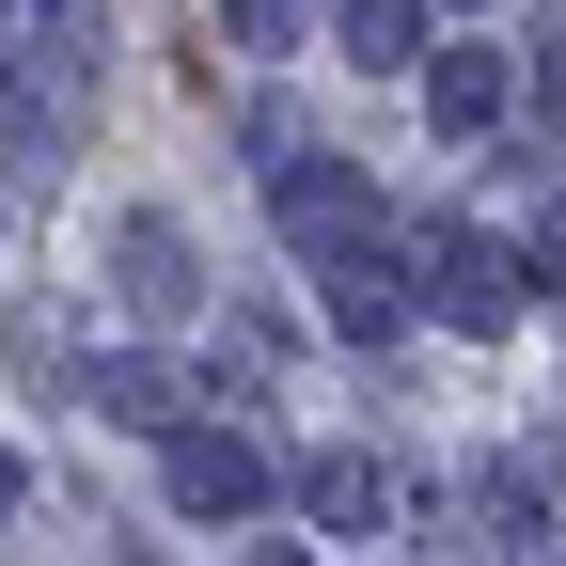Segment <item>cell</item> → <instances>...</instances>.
<instances>
[{"mask_svg": "<svg viewBox=\"0 0 566 566\" xmlns=\"http://www.w3.org/2000/svg\"><path fill=\"white\" fill-rule=\"evenodd\" d=\"M95 95V17H32L17 63H0V111H17V174H48V142H80Z\"/></svg>", "mask_w": 566, "mask_h": 566, "instance_id": "cell-1", "label": "cell"}, {"mask_svg": "<svg viewBox=\"0 0 566 566\" xmlns=\"http://www.w3.org/2000/svg\"><path fill=\"white\" fill-rule=\"evenodd\" d=\"M424 283H441L457 331H520V315L551 300V268H535L504 221H441V237H424Z\"/></svg>", "mask_w": 566, "mask_h": 566, "instance_id": "cell-2", "label": "cell"}, {"mask_svg": "<svg viewBox=\"0 0 566 566\" xmlns=\"http://www.w3.org/2000/svg\"><path fill=\"white\" fill-rule=\"evenodd\" d=\"M174 504H189V520L268 504V441H237V424H174Z\"/></svg>", "mask_w": 566, "mask_h": 566, "instance_id": "cell-3", "label": "cell"}, {"mask_svg": "<svg viewBox=\"0 0 566 566\" xmlns=\"http://www.w3.org/2000/svg\"><path fill=\"white\" fill-rule=\"evenodd\" d=\"M504 95H520V48H424V111H441L457 142L504 126Z\"/></svg>", "mask_w": 566, "mask_h": 566, "instance_id": "cell-4", "label": "cell"}, {"mask_svg": "<svg viewBox=\"0 0 566 566\" xmlns=\"http://www.w3.org/2000/svg\"><path fill=\"white\" fill-rule=\"evenodd\" d=\"M111 283L142 315H189L205 300V283H189V221H111Z\"/></svg>", "mask_w": 566, "mask_h": 566, "instance_id": "cell-5", "label": "cell"}, {"mask_svg": "<svg viewBox=\"0 0 566 566\" xmlns=\"http://www.w3.org/2000/svg\"><path fill=\"white\" fill-rule=\"evenodd\" d=\"M300 504H315L331 535H378V520H394V457H315V472H300Z\"/></svg>", "mask_w": 566, "mask_h": 566, "instance_id": "cell-6", "label": "cell"}, {"mask_svg": "<svg viewBox=\"0 0 566 566\" xmlns=\"http://www.w3.org/2000/svg\"><path fill=\"white\" fill-rule=\"evenodd\" d=\"M394 315H409V283H394V252H331V331H363V346H378Z\"/></svg>", "mask_w": 566, "mask_h": 566, "instance_id": "cell-7", "label": "cell"}, {"mask_svg": "<svg viewBox=\"0 0 566 566\" xmlns=\"http://www.w3.org/2000/svg\"><path fill=\"white\" fill-rule=\"evenodd\" d=\"M424 32H441V17H409V0H363V17H346V63H378V80H394V63H424Z\"/></svg>", "mask_w": 566, "mask_h": 566, "instance_id": "cell-8", "label": "cell"}, {"mask_svg": "<svg viewBox=\"0 0 566 566\" xmlns=\"http://www.w3.org/2000/svg\"><path fill=\"white\" fill-rule=\"evenodd\" d=\"M95 409H111V424H189V394H174L158 363H111V378H95Z\"/></svg>", "mask_w": 566, "mask_h": 566, "instance_id": "cell-9", "label": "cell"}, {"mask_svg": "<svg viewBox=\"0 0 566 566\" xmlns=\"http://www.w3.org/2000/svg\"><path fill=\"white\" fill-rule=\"evenodd\" d=\"M0 520H17V457H0Z\"/></svg>", "mask_w": 566, "mask_h": 566, "instance_id": "cell-10", "label": "cell"}, {"mask_svg": "<svg viewBox=\"0 0 566 566\" xmlns=\"http://www.w3.org/2000/svg\"><path fill=\"white\" fill-rule=\"evenodd\" d=\"M252 566H300V551H252Z\"/></svg>", "mask_w": 566, "mask_h": 566, "instance_id": "cell-11", "label": "cell"}]
</instances>
